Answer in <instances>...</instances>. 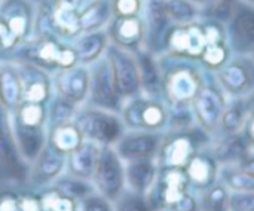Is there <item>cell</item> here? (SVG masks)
Segmentation results:
<instances>
[{"label": "cell", "mask_w": 254, "mask_h": 211, "mask_svg": "<svg viewBox=\"0 0 254 211\" xmlns=\"http://www.w3.org/2000/svg\"><path fill=\"white\" fill-rule=\"evenodd\" d=\"M161 69V97L170 109L190 107L208 71L198 61L156 54Z\"/></svg>", "instance_id": "obj_1"}, {"label": "cell", "mask_w": 254, "mask_h": 211, "mask_svg": "<svg viewBox=\"0 0 254 211\" xmlns=\"http://www.w3.org/2000/svg\"><path fill=\"white\" fill-rule=\"evenodd\" d=\"M213 137L198 125L167 128L156 155L159 168H185L198 152L211 144Z\"/></svg>", "instance_id": "obj_2"}, {"label": "cell", "mask_w": 254, "mask_h": 211, "mask_svg": "<svg viewBox=\"0 0 254 211\" xmlns=\"http://www.w3.org/2000/svg\"><path fill=\"white\" fill-rule=\"evenodd\" d=\"M15 60L33 63L49 73L79 64L76 51L70 42L46 33L34 34L30 40L22 43Z\"/></svg>", "instance_id": "obj_3"}, {"label": "cell", "mask_w": 254, "mask_h": 211, "mask_svg": "<svg viewBox=\"0 0 254 211\" xmlns=\"http://www.w3.org/2000/svg\"><path fill=\"white\" fill-rule=\"evenodd\" d=\"M127 130L164 133L170 125V107L162 97L146 94L124 101L119 112Z\"/></svg>", "instance_id": "obj_4"}, {"label": "cell", "mask_w": 254, "mask_h": 211, "mask_svg": "<svg viewBox=\"0 0 254 211\" xmlns=\"http://www.w3.org/2000/svg\"><path fill=\"white\" fill-rule=\"evenodd\" d=\"M73 121L85 140L95 141L101 146H113L127 131L119 113L103 110L86 103L77 107Z\"/></svg>", "instance_id": "obj_5"}, {"label": "cell", "mask_w": 254, "mask_h": 211, "mask_svg": "<svg viewBox=\"0 0 254 211\" xmlns=\"http://www.w3.org/2000/svg\"><path fill=\"white\" fill-rule=\"evenodd\" d=\"M228 101L229 97L222 91L213 73H208L190 104L195 124L214 137L219 131L220 119Z\"/></svg>", "instance_id": "obj_6"}, {"label": "cell", "mask_w": 254, "mask_h": 211, "mask_svg": "<svg viewBox=\"0 0 254 211\" xmlns=\"http://www.w3.org/2000/svg\"><path fill=\"white\" fill-rule=\"evenodd\" d=\"M106 58L110 66L113 83L119 97L125 101L141 94V76L137 54L113 43L106 49Z\"/></svg>", "instance_id": "obj_7"}, {"label": "cell", "mask_w": 254, "mask_h": 211, "mask_svg": "<svg viewBox=\"0 0 254 211\" xmlns=\"http://www.w3.org/2000/svg\"><path fill=\"white\" fill-rule=\"evenodd\" d=\"M205 48L207 39L202 28V19H199L185 25H168L162 37L159 54L198 61Z\"/></svg>", "instance_id": "obj_8"}, {"label": "cell", "mask_w": 254, "mask_h": 211, "mask_svg": "<svg viewBox=\"0 0 254 211\" xmlns=\"http://www.w3.org/2000/svg\"><path fill=\"white\" fill-rule=\"evenodd\" d=\"M213 76L229 98L244 97L254 91V58L232 54Z\"/></svg>", "instance_id": "obj_9"}, {"label": "cell", "mask_w": 254, "mask_h": 211, "mask_svg": "<svg viewBox=\"0 0 254 211\" xmlns=\"http://www.w3.org/2000/svg\"><path fill=\"white\" fill-rule=\"evenodd\" d=\"M92 185L98 194L115 201L127 188L125 162L121 159L113 146H101L98 164L92 177Z\"/></svg>", "instance_id": "obj_10"}, {"label": "cell", "mask_w": 254, "mask_h": 211, "mask_svg": "<svg viewBox=\"0 0 254 211\" xmlns=\"http://www.w3.org/2000/svg\"><path fill=\"white\" fill-rule=\"evenodd\" d=\"M28 174V164L21 158L15 146L9 113L0 106V183L25 186Z\"/></svg>", "instance_id": "obj_11"}, {"label": "cell", "mask_w": 254, "mask_h": 211, "mask_svg": "<svg viewBox=\"0 0 254 211\" xmlns=\"http://www.w3.org/2000/svg\"><path fill=\"white\" fill-rule=\"evenodd\" d=\"M89 69V91L86 104L119 113L124 100L116 92L112 71L106 55L98 58L95 63L88 66Z\"/></svg>", "instance_id": "obj_12"}, {"label": "cell", "mask_w": 254, "mask_h": 211, "mask_svg": "<svg viewBox=\"0 0 254 211\" xmlns=\"http://www.w3.org/2000/svg\"><path fill=\"white\" fill-rule=\"evenodd\" d=\"M226 36L232 54L254 58V4L237 0L226 24Z\"/></svg>", "instance_id": "obj_13"}, {"label": "cell", "mask_w": 254, "mask_h": 211, "mask_svg": "<svg viewBox=\"0 0 254 211\" xmlns=\"http://www.w3.org/2000/svg\"><path fill=\"white\" fill-rule=\"evenodd\" d=\"M106 33L110 43L131 52L147 49V27L141 15L113 16Z\"/></svg>", "instance_id": "obj_14"}, {"label": "cell", "mask_w": 254, "mask_h": 211, "mask_svg": "<svg viewBox=\"0 0 254 211\" xmlns=\"http://www.w3.org/2000/svg\"><path fill=\"white\" fill-rule=\"evenodd\" d=\"M52 89L55 95H60L76 106L86 103L89 91V69L83 64H74L67 69H60L51 73Z\"/></svg>", "instance_id": "obj_15"}, {"label": "cell", "mask_w": 254, "mask_h": 211, "mask_svg": "<svg viewBox=\"0 0 254 211\" xmlns=\"http://www.w3.org/2000/svg\"><path fill=\"white\" fill-rule=\"evenodd\" d=\"M65 171V155L52 149L48 143L39 156L30 164L25 188L30 191H40L51 186Z\"/></svg>", "instance_id": "obj_16"}, {"label": "cell", "mask_w": 254, "mask_h": 211, "mask_svg": "<svg viewBox=\"0 0 254 211\" xmlns=\"http://www.w3.org/2000/svg\"><path fill=\"white\" fill-rule=\"evenodd\" d=\"M162 134L164 133L127 130L113 144V147L124 162L156 159L162 141Z\"/></svg>", "instance_id": "obj_17"}, {"label": "cell", "mask_w": 254, "mask_h": 211, "mask_svg": "<svg viewBox=\"0 0 254 211\" xmlns=\"http://www.w3.org/2000/svg\"><path fill=\"white\" fill-rule=\"evenodd\" d=\"M0 18L7 24L13 36L25 43L34 36L37 6L30 0H3L0 3Z\"/></svg>", "instance_id": "obj_18"}, {"label": "cell", "mask_w": 254, "mask_h": 211, "mask_svg": "<svg viewBox=\"0 0 254 211\" xmlns=\"http://www.w3.org/2000/svg\"><path fill=\"white\" fill-rule=\"evenodd\" d=\"M15 61L19 67L21 77L24 82V101L48 104L54 95L51 73L33 63L24 60Z\"/></svg>", "instance_id": "obj_19"}, {"label": "cell", "mask_w": 254, "mask_h": 211, "mask_svg": "<svg viewBox=\"0 0 254 211\" xmlns=\"http://www.w3.org/2000/svg\"><path fill=\"white\" fill-rule=\"evenodd\" d=\"M220 165L211 155L210 149H204L193 155V158L185 167V173L189 180V189L196 197L211 188L219 180Z\"/></svg>", "instance_id": "obj_20"}, {"label": "cell", "mask_w": 254, "mask_h": 211, "mask_svg": "<svg viewBox=\"0 0 254 211\" xmlns=\"http://www.w3.org/2000/svg\"><path fill=\"white\" fill-rule=\"evenodd\" d=\"M24 103V82L15 60L0 61V106L13 113Z\"/></svg>", "instance_id": "obj_21"}, {"label": "cell", "mask_w": 254, "mask_h": 211, "mask_svg": "<svg viewBox=\"0 0 254 211\" xmlns=\"http://www.w3.org/2000/svg\"><path fill=\"white\" fill-rule=\"evenodd\" d=\"M9 125H10L12 137L18 149V153L30 167V164L39 156L42 149L46 146L48 130L22 125L16 119H13L10 115H9Z\"/></svg>", "instance_id": "obj_22"}, {"label": "cell", "mask_w": 254, "mask_h": 211, "mask_svg": "<svg viewBox=\"0 0 254 211\" xmlns=\"http://www.w3.org/2000/svg\"><path fill=\"white\" fill-rule=\"evenodd\" d=\"M101 152V144L91 141V140H83L82 144L74 149L71 153L65 156V171L70 176H74L82 180L92 182L98 158Z\"/></svg>", "instance_id": "obj_23"}, {"label": "cell", "mask_w": 254, "mask_h": 211, "mask_svg": "<svg viewBox=\"0 0 254 211\" xmlns=\"http://www.w3.org/2000/svg\"><path fill=\"white\" fill-rule=\"evenodd\" d=\"M167 0H141V16L147 27V51L159 54L164 33L168 28L165 15Z\"/></svg>", "instance_id": "obj_24"}, {"label": "cell", "mask_w": 254, "mask_h": 211, "mask_svg": "<svg viewBox=\"0 0 254 211\" xmlns=\"http://www.w3.org/2000/svg\"><path fill=\"white\" fill-rule=\"evenodd\" d=\"M208 149L211 155L216 158V161L219 162V165H228V164H237L241 159V156L252 147L249 144L244 131H241L237 134L213 137Z\"/></svg>", "instance_id": "obj_25"}, {"label": "cell", "mask_w": 254, "mask_h": 211, "mask_svg": "<svg viewBox=\"0 0 254 211\" xmlns=\"http://www.w3.org/2000/svg\"><path fill=\"white\" fill-rule=\"evenodd\" d=\"M159 167L156 159H143V161H131L125 162V183L127 189L147 195L152 189L156 177H158Z\"/></svg>", "instance_id": "obj_26"}, {"label": "cell", "mask_w": 254, "mask_h": 211, "mask_svg": "<svg viewBox=\"0 0 254 211\" xmlns=\"http://www.w3.org/2000/svg\"><path fill=\"white\" fill-rule=\"evenodd\" d=\"M109 43L110 40L106 30L82 33L71 42L77 55V63L83 66H91L98 58H101L106 54Z\"/></svg>", "instance_id": "obj_27"}, {"label": "cell", "mask_w": 254, "mask_h": 211, "mask_svg": "<svg viewBox=\"0 0 254 211\" xmlns=\"http://www.w3.org/2000/svg\"><path fill=\"white\" fill-rule=\"evenodd\" d=\"M113 18L110 0H86L79 12L82 33L106 30Z\"/></svg>", "instance_id": "obj_28"}, {"label": "cell", "mask_w": 254, "mask_h": 211, "mask_svg": "<svg viewBox=\"0 0 254 211\" xmlns=\"http://www.w3.org/2000/svg\"><path fill=\"white\" fill-rule=\"evenodd\" d=\"M83 136L79 130V127L76 125L74 121L61 124L58 127L49 128L48 130V144L55 149L57 152L63 153V155H68L71 153L74 149H77L82 141H83Z\"/></svg>", "instance_id": "obj_29"}, {"label": "cell", "mask_w": 254, "mask_h": 211, "mask_svg": "<svg viewBox=\"0 0 254 211\" xmlns=\"http://www.w3.org/2000/svg\"><path fill=\"white\" fill-rule=\"evenodd\" d=\"M140 76H141V94L161 97V69L156 54L143 49L137 52Z\"/></svg>", "instance_id": "obj_30"}, {"label": "cell", "mask_w": 254, "mask_h": 211, "mask_svg": "<svg viewBox=\"0 0 254 211\" xmlns=\"http://www.w3.org/2000/svg\"><path fill=\"white\" fill-rule=\"evenodd\" d=\"M249 112L244 106L243 98H229L225 112L220 119L219 131L214 137L217 136H228V134H237L244 131V127L249 119Z\"/></svg>", "instance_id": "obj_31"}, {"label": "cell", "mask_w": 254, "mask_h": 211, "mask_svg": "<svg viewBox=\"0 0 254 211\" xmlns=\"http://www.w3.org/2000/svg\"><path fill=\"white\" fill-rule=\"evenodd\" d=\"M204 9L190 0H167L165 15L170 25H185L202 19Z\"/></svg>", "instance_id": "obj_32"}, {"label": "cell", "mask_w": 254, "mask_h": 211, "mask_svg": "<svg viewBox=\"0 0 254 211\" xmlns=\"http://www.w3.org/2000/svg\"><path fill=\"white\" fill-rule=\"evenodd\" d=\"M219 182L231 192H254V173L244 170L238 164L220 165Z\"/></svg>", "instance_id": "obj_33"}, {"label": "cell", "mask_w": 254, "mask_h": 211, "mask_svg": "<svg viewBox=\"0 0 254 211\" xmlns=\"http://www.w3.org/2000/svg\"><path fill=\"white\" fill-rule=\"evenodd\" d=\"M37 194L40 195L43 211H79L80 203L77 200L63 194L52 185L37 191Z\"/></svg>", "instance_id": "obj_34"}, {"label": "cell", "mask_w": 254, "mask_h": 211, "mask_svg": "<svg viewBox=\"0 0 254 211\" xmlns=\"http://www.w3.org/2000/svg\"><path fill=\"white\" fill-rule=\"evenodd\" d=\"M13 119H16L19 124L33 127V128H46L48 121V104H39V103H30L24 101L16 112L9 113Z\"/></svg>", "instance_id": "obj_35"}, {"label": "cell", "mask_w": 254, "mask_h": 211, "mask_svg": "<svg viewBox=\"0 0 254 211\" xmlns=\"http://www.w3.org/2000/svg\"><path fill=\"white\" fill-rule=\"evenodd\" d=\"M229 194L231 191L217 180L211 188L198 195L199 209L201 211H229Z\"/></svg>", "instance_id": "obj_36"}, {"label": "cell", "mask_w": 254, "mask_h": 211, "mask_svg": "<svg viewBox=\"0 0 254 211\" xmlns=\"http://www.w3.org/2000/svg\"><path fill=\"white\" fill-rule=\"evenodd\" d=\"M76 104L71 101L60 97V95H52L51 101L48 103V121H46V130L58 127L61 124L73 121L76 112H77Z\"/></svg>", "instance_id": "obj_37"}, {"label": "cell", "mask_w": 254, "mask_h": 211, "mask_svg": "<svg viewBox=\"0 0 254 211\" xmlns=\"http://www.w3.org/2000/svg\"><path fill=\"white\" fill-rule=\"evenodd\" d=\"M231 55H232V52H231L228 42L211 43V45H207V48L201 54L198 63L208 73H216L231 58Z\"/></svg>", "instance_id": "obj_38"}, {"label": "cell", "mask_w": 254, "mask_h": 211, "mask_svg": "<svg viewBox=\"0 0 254 211\" xmlns=\"http://www.w3.org/2000/svg\"><path fill=\"white\" fill-rule=\"evenodd\" d=\"M52 186H55L57 189H60L63 194L68 195V197H73L74 200H77L79 203L88 197L89 194H92L95 191L92 182H88V180H82V179H77L74 176H70L67 173H63L54 183Z\"/></svg>", "instance_id": "obj_39"}, {"label": "cell", "mask_w": 254, "mask_h": 211, "mask_svg": "<svg viewBox=\"0 0 254 211\" xmlns=\"http://www.w3.org/2000/svg\"><path fill=\"white\" fill-rule=\"evenodd\" d=\"M115 211H155L146 195L124 189V192L113 201Z\"/></svg>", "instance_id": "obj_40"}, {"label": "cell", "mask_w": 254, "mask_h": 211, "mask_svg": "<svg viewBox=\"0 0 254 211\" xmlns=\"http://www.w3.org/2000/svg\"><path fill=\"white\" fill-rule=\"evenodd\" d=\"M235 3L237 0H213L208 6L204 7L202 18L214 19L226 25L232 16Z\"/></svg>", "instance_id": "obj_41"}, {"label": "cell", "mask_w": 254, "mask_h": 211, "mask_svg": "<svg viewBox=\"0 0 254 211\" xmlns=\"http://www.w3.org/2000/svg\"><path fill=\"white\" fill-rule=\"evenodd\" d=\"M21 42L9 30L7 24L0 18V61L1 60H15Z\"/></svg>", "instance_id": "obj_42"}, {"label": "cell", "mask_w": 254, "mask_h": 211, "mask_svg": "<svg viewBox=\"0 0 254 211\" xmlns=\"http://www.w3.org/2000/svg\"><path fill=\"white\" fill-rule=\"evenodd\" d=\"M79 211H115L113 201L107 200L97 191L85 197L80 204H79Z\"/></svg>", "instance_id": "obj_43"}, {"label": "cell", "mask_w": 254, "mask_h": 211, "mask_svg": "<svg viewBox=\"0 0 254 211\" xmlns=\"http://www.w3.org/2000/svg\"><path fill=\"white\" fill-rule=\"evenodd\" d=\"M113 16L141 15V0H110Z\"/></svg>", "instance_id": "obj_44"}, {"label": "cell", "mask_w": 254, "mask_h": 211, "mask_svg": "<svg viewBox=\"0 0 254 211\" xmlns=\"http://www.w3.org/2000/svg\"><path fill=\"white\" fill-rule=\"evenodd\" d=\"M229 211H254V192H231Z\"/></svg>", "instance_id": "obj_45"}, {"label": "cell", "mask_w": 254, "mask_h": 211, "mask_svg": "<svg viewBox=\"0 0 254 211\" xmlns=\"http://www.w3.org/2000/svg\"><path fill=\"white\" fill-rule=\"evenodd\" d=\"M237 164H238L240 167H243L244 170L254 173V149H249V150L241 156V159H240Z\"/></svg>", "instance_id": "obj_46"}, {"label": "cell", "mask_w": 254, "mask_h": 211, "mask_svg": "<svg viewBox=\"0 0 254 211\" xmlns=\"http://www.w3.org/2000/svg\"><path fill=\"white\" fill-rule=\"evenodd\" d=\"M45 1H48L51 4H57V6H65V7L80 10L86 0H45Z\"/></svg>", "instance_id": "obj_47"}, {"label": "cell", "mask_w": 254, "mask_h": 211, "mask_svg": "<svg viewBox=\"0 0 254 211\" xmlns=\"http://www.w3.org/2000/svg\"><path fill=\"white\" fill-rule=\"evenodd\" d=\"M244 134L249 140V144L250 147L254 149V115H250L249 119H247V124L244 127Z\"/></svg>", "instance_id": "obj_48"}, {"label": "cell", "mask_w": 254, "mask_h": 211, "mask_svg": "<svg viewBox=\"0 0 254 211\" xmlns=\"http://www.w3.org/2000/svg\"><path fill=\"white\" fill-rule=\"evenodd\" d=\"M241 98L244 101V106H246L249 115H254V91H252L250 94H247L244 97H241Z\"/></svg>", "instance_id": "obj_49"}, {"label": "cell", "mask_w": 254, "mask_h": 211, "mask_svg": "<svg viewBox=\"0 0 254 211\" xmlns=\"http://www.w3.org/2000/svg\"><path fill=\"white\" fill-rule=\"evenodd\" d=\"M190 1H193V3H196L198 6H201L202 9L205 7V6H208L213 0H190Z\"/></svg>", "instance_id": "obj_50"}, {"label": "cell", "mask_w": 254, "mask_h": 211, "mask_svg": "<svg viewBox=\"0 0 254 211\" xmlns=\"http://www.w3.org/2000/svg\"><path fill=\"white\" fill-rule=\"evenodd\" d=\"M30 1H33V3H34L36 6H39V4H40V3H43L45 0H30Z\"/></svg>", "instance_id": "obj_51"}, {"label": "cell", "mask_w": 254, "mask_h": 211, "mask_svg": "<svg viewBox=\"0 0 254 211\" xmlns=\"http://www.w3.org/2000/svg\"><path fill=\"white\" fill-rule=\"evenodd\" d=\"M243 1H247V3H252V4H254V0H243Z\"/></svg>", "instance_id": "obj_52"}, {"label": "cell", "mask_w": 254, "mask_h": 211, "mask_svg": "<svg viewBox=\"0 0 254 211\" xmlns=\"http://www.w3.org/2000/svg\"><path fill=\"white\" fill-rule=\"evenodd\" d=\"M159 211H168V210H159Z\"/></svg>", "instance_id": "obj_53"}, {"label": "cell", "mask_w": 254, "mask_h": 211, "mask_svg": "<svg viewBox=\"0 0 254 211\" xmlns=\"http://www.w3.org/2000/svg\"><path fill=\"white\" fill-rule=\"evenodd\" d=\"M1 1H3V0H0V3H1Z\"/></svg>", "instance_id": "obj_54"}]
</instances>
